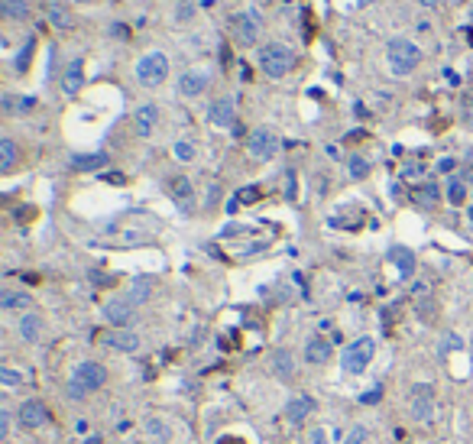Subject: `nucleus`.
I'll list each match as a JSON object with an SVG mask.
<instances>
[{"label": "nucleus", "mask_w": 473, "mask_h": 444, "mask_svg": "<svg viewBox=\"0 0 473 444\" xmlns=\"http://www.w3.org/2000/svg\"><path fill=\"white\" fill-rule=\"evenodd\" d=\"M422 62V52H418V46L412 42V39L406 36H392L386 46V65L389 72L396 78H406L415 72V65Z\"/></svg>", "instance_id": "f257e3e1"}, {"label": "nucleus", "mask_w": 473, "mask_h": 444, "mask_svg": "<svg viewBox=\"0 0 473 444\" xmlns=\"http://www.w3.org/2000/svg\"><path fill=\"white\" fill-rule=\"evenodd\" d=\"M256 65L266 78H282L295 68V52L285 42H266L256 52Z\"/></svg>", "instance_id": "f03ea898"}, {"label": "nucleus", "mask_w": 473, "mask_h": 444, "mask_svg": "<svg viewBox=\"0 0 473 444\" xmlns=\"http://www.w3.org/2000/svg\"><path fill=\"white\" fill-rule=\"evenodd\" d=\"M107 379V370L95 360H85V363H78L75 373H72V383H68V396L72 399H85L88 393H95V389L104 386Z\"/></svg>", "instance_id": "7ed1b4c3"}, {"label": "nucleus", "mask_w": 473, "mask_h": 444, "mask_svg": "<svg viewBox=\"0 0 473 444\" xmlns=\"http://www.w3.org/2000/svg\"><path fill=\"white\" fill-rule=\"evenodd\" d=\"M166 78H169V58H166V52H159V49L146 52V56L136 62V81H140L143 88H159Z\"/></svg>", "instance_id": "20e7f679"}, {"label": "nucleus", "mask_w": 473, "mask_h": 444, "mask_svg": "<svg viewBox=\"0 0 473 444\" xmlns=\"http://www.w3.org/2000/svg\"><path fill=\"white\" fill-rule=\"evenodd\" d=\"M373 354H376V340L373 338H357L341 350V367L347 370V373H360V370L373 360Z\"/></svg>", "instance_id": "39448f33"}, {"label": "nucleus", "mask_w": 473, "mask_h": 444, "mask_svg": "<svg viewBox=\"0 0 473 444\" xmlns=\"http://www.w3.org/2000/svg\"><path fill=\"white\" fill-rule=\"evenodd\" d=\"M230 33H234V42L253 46L256 39H259V13H256V10L234 13V17H230Z\"/></svg>", "instance_id": "423d86ee"}, {"label": "nucleus", "mask_w": 473, "mask_h": 444, "mask_svg": "<svg viewBox=\"0 0 473 444\" xmlns=\"http://www.w3.org/2000/svg\"><path fill=\"white\" fill-rule=\"evenodd\" d=\"M246 152L259 162H269L275 152H279V136H275L269 127H259V130H253L246 136Z\"/></svg>", "instance_id": "0eeeda50"}, {"label": "nucleus", "mask_w": 473, "mask_h": 444, "mask_svg": "<svg viewBox=\"0 0 473 444\" xmlns=\"http://www.w3.org/2000/svg\"><path fill=\"white\" fill-rule=\"evenodd\" d=\"M412 415H415V422H422V425H428V422L435 418V389L428 386V383L412 386Z\"/></svg>", "instance_id": "6e6552de"}, {"label": "nucleus", "mask_w": 473, "mask_h": 444, "mask_svg": "<svg viewBox=\"0 0 473 444\" xmlns=\"http://www.w3.org/2000/svg\"><path fill=\"white\" fill-rule=\"evenodd\" d=\"M208 85H211V72L208 68H189V72H182V78H179V95L182 97H198V95H205L208 91Z\"/></svg>", "instance_id": "1a4fd4ad"}, {"label": "nucleus", "mask_w": 473, "mask_h": 444, "mask_svg": "<svg viewBox=\"0 0 473 444\" xmlns=\"http://www.w3.org/2000/svg\"><path fill=\"white\" fill-rule=\"evenodd\" d=\"M133 308H136V305H130L127 299H111V302H104L101 315H104V322L114 324V328H130L133 324Z\"/></svg>", "instance_id": "9d476101"}, {"label": "nucleus", "mask_w": 473, "mask_h": 444, "mask_svg": "<svg viewBox=\"0 0 473 444\" xmlns=\"http://www.w3.org/2000/svg\"><path fill=\"white\" fill-rule=\"evenodd\" d=\"M101 344L111 350H120V354H136L140 350V338L130 331V328H114V331L101 334Z\"/></svg>", "instance_id": "9b49d317"}, {"label": "nucleus", "mask_w": 473, "mask_h": 444, "mask_svg": "<svg viewBox=\"0 0 473 444\" xmlns=\"http://www.w3.org/2000/svg\"><path fill=\"white\" fill-rule=\"evenodd\" d=\"M17 418H19V425L23 428H42L49 422V409L42 406L39 399H26V402L19 406Z\"/></svg>", "instance_id": "f8f14e48"}, {"label": "nucleus", "mask_w": 473, "mask_h": 444, "mask_svg": "<svg viewBox=\"0 0 473 444\" xmlns=\"http://www.w3.org/2000/svg\"><path fill=\"white\" fill-rule=\"evenodd\" d=\"M234 111H236L234 97H218V101L208 107V120L214 123V127H236V123H234Z\"/></svg>", "instance_id": "ddd939ff"}, {"label": "nucleus", "mask_w": 473, "mask_h": 444, "mask_svg": "<svg viewBox=\"0 0 473 444\" xmlns=\"http://www.w3.org/2000/svg\"><path fill=\"white\" fill-rule=\"evenodd\" d=\"M312 409H314V402L308 396H292L289 402H285L282 418L289 422V425H298V422H305V418L312 415Z\"/></svg>", "instance_id": "4468645a"}, {"label": "nucleus", "mask_w": 473, "mask_h": 444, "mask_svg": "<svg viewBox=\"0 0 473 444\" xmlns=\"http://www.w3.org/2000/svg\"><path fill=\"white\" fill-rule=\"evenodd\" d=\"M81 85H85V65H81V58H75V62H68V68H65L62 91H65L68 97H75L78 91H81Z\"/></svg>", "instance_id": "2eb2a0df"}, {"label": "nucleus", "mask_w": 473, "mask_h": 444, "mask_svg": "<svg viewBox=\"0 0 473 444\" xmlns=\"http://www.w3.org/2000/svg\"><path fill=\"white\" fill-rule=\"evenodd\" d=\"M46 19L52 23L56 29H75V17H72V10L65 3H46Z\"/></svg>", "instance_id": "dca6fc26"}, {"label": "nucleus", "mask_w": 473, "mask_h": 444, "mask_svg": "<svg viewBox=\"0 0 473 444\" xmlns=\"http://www.w3.org/2000/svg\"><path fill=\"white\" fill-rule=\"evenodd\" d=\"M305 360L308 363H328L331 360V340H324V338H308V344H305Z\"/></svg>", "instance_id": "f3484780"}, {"label": "nucleus", "mask_w": 473, "mask_h": 444, "mask_svg": "<svg viewBox=\"0 0 473 444\" xmlns=\"http://www.w3.org/2000/svg\"><path fill=\"white\" fill-rule=\"evenodd\" d=\"M29 305H33V295L29 292H13V289H3V292H0V308H3V312H23L26 315Z\"/></svg>", "instance_id": "a211bd4d"}, {"label": "nucleus", "mask_w": 473, "mask_h": 444, "mask_svg": "<svg viewBox=\"0 0 473 444\" xmlns=\"http://www.w3.org/2000/svg\"><path fill=\"white\" fill-rule=\"evenodd\" d=\"M169 191H172V198H175V205L189 214V211H191V198H195V195H191V182L185 179V175H179V179L169 182Z\"/></svg>", "instance_id": "6ab92c4d"}, {"label": "nucleus", "mask_w": 473, "mask_h": 444, "mask_svg": "<svg viewBox=\"0 0 473 444\" xmlns=\"http://www.w3.org/2000/svg\"><path fill=\"white\" fill-rule=\"evenodd\" d=\"M107 166L104 152H85V156H72V169L75 172H97Z\"/></svg>", "instance_id": "aec40b11"}, {"label": "nucleus", "mask_w": 473, "mask_h": 444, "mask_svg": "<svg viewBox=\"0 0 473 444\" xmlns=\"http://www.w3.org/2000/svg\"><path fill=\"white\" fill-rule=\"evenodd\" d=\"M389 263H396L402 276L415 273V253H412V250H406V246H392V250H389Z\"/></svg>", "instance_id": "412c9836"}, {"label": "nucleus", "mask_w": 473, "mask_h": 444, "mask_svg": "<svg viewBox=\"0 0 473 444\" xmlns=\"http://www.w3.org/2000/svg\"><path fill=\"white\" fill-rule=\"evenodd\" d=\"M150 292H152V279H150V276H136V279L130 283L127 302H130V305H143L146 299H150Z\"/></svg>", "instance_id": "4be33fe9"}, {"label": "nucleus", "mask_w": 473, "mask_h": 444, "mask_svg": "<svg viewBox=\"0 0 473 444\" xmlns=\"http://www.w3.org/2000/svg\"><path fill=\"white\" fill-rule=\"evenodd\" d=\"M156 120H159L156 104H143L140 111H136V133H140V136H150L152 127H156Z\"/></svg>", "instance_id": "5701e85b"}, {"label": "nucleus", "mask_w": 473, "mask_h": 444, "mask_svg": "<svg viewBox=\"0 0 473 444\" xmlns=\"http://www.w3.org/2000/svg\"><path fill=\"white\" fill-rule=\"evenodd\" d=\"M273 370H275V376L279 379H292V373H295L292 354H289V350H275L273 354Z\"/></svg>", "instance_id": "b1692460"}, {"label": "nucleus", "mask_w": 473, "mask_h": 444, "mask_svg": "<svg viewBox=\"0 0 473 444\" xmlns=\"http://www.w3.org/2000/svg\"><path fill=\"white\" fill-rule=\"evenodd\" d=\"M39 331H42L39 315H23V318H19V334H23V340H26V344H36Z\"/></svg>", "instance_id": "393cba45"}, {"label": "nucleus", "mask_w": 473, "mask_h": 444, "mask_svg": "<svg viewBox=\"0 0 473 444\" xmlns=\"http://www.w3.org/2000/svg\"><path fill=\"white\" fill-rule=\"evenodd\" d=\"M146 435H150L156 444H169V438H172V428L166 425L162 418H146Z\"/></svg>", "instance_id": "a878e982"}, {"label": "nucleus", "mask_w": 473, "mask_h": 444, "mask_svg": "<svg viewBox=\"0 0 473 444\" xmlns=\"http://www.w3.org/2000/svg\"><path fill=\"white\" fill-rule=\"evenodd\" d=\"M13 166H17V143L3 136L0 140V172H10Z\"/></svg>", "instance_id": "bb28decb"}, {"label": "nucleus", "mask_w": 473, "mask_h": 444, "mask_svg": "<svg viewBox=\"0 0 473 444\" xmlns=\"http://www.w3.org/2000/svg\"><path fill=\"white\" fill-rule=\"evenodd\" d=\"M0 10L7 19H26L29 17V3L26 0H0Z\"/></svg>", "instance_id": "cd10ccee"}, {"label": "nucleus", "mask_w": 473, "mask_h": 444, "mask_svg": "<svg viewBox=\"0 0 473 444\" xmlns=\"http://www.w3.org/2000/svg\"><path fill=\"white\" fill-rule=\"evenodd\" d=\"M447 201H451V205H464L467 201V185L460 179L447 182Z\"/></svg>", "instance_id": "c85d7f7f"}, {"label": "nucleus", "mask_w": 473, "mask_h": 444, "mask_svg": "<svg viewBox=\"0 0 473 444\" xmlns=\"http://www.w3.org/2000/svg\"><path fill=\"white\" fill-rule=\"evenodd\" d=\"M438 195H441V191H438V185H422V189L415 191V201H418V205H425V208H431V205L438 201Z\"/></svg>", "instance_id": "c756f323"}, {"label": "nucleus", "mask_w": 473, "mask_h": 444, "mask_svg": "<svg viewBox=\"0 0 473 444\" xmlns=\"http://www.w3.org/2000/svg\"><path fill=\"white\" fill-rule=\"evenodd\" d=\"M347 169H351V179H367V175H369V162L363 159V156H351Z\"/></svg>", "instance_id": "7c9ffc66"}, {"label": "nucleus", "mask_w": 473, "mask_h": 444, "mask_svg": "<svg viewBox=\"0 0 473 444\" xmlns=\"http://www.w3.org/2000/svg\"><path fill=\"white\" fill-rule=\"evenodd\" d=\"M29 56H33V39H26V46L17 52V58H13V72H19V75H23V72H26V65H29Z\"/></svg>", "instance_id": "2f4dec72"}, {"label": "nucleus", "mask_w": 473, "mask_h": 444, "mask_svg": "<svg viewBox=\"0 0 473 444\" xmlns=\"http://www.w3.org/2000/svg\"><path fill=\"white\" fill-rule=\"evenodd\" d=\"M172 152H175V159H179V162H191V159H195V146H191V143H185V140L175 143V146H172Z\"/></svg>", "instance_id": "473e14b6"}, {"label": "nucleus", "mask_w": 473, "mask_h": 444, "mask_svg": "<svg viewBox=\"0 0 473 444\" xmlns=\"http://www.w3.org/2000/svg\"><path fill=\"white\" fill-rule=\"evenodd\" d=\"M0 383H3L7 389L19 386V373H17V370H10V367H0Z\"/></svg>", "instance_id": "72a5a7b5"}, {"label": "nucleus", "mask_w": 473, "mask_h": 444, "mask_svg": "<svg viewBox=\"0 0 473 444\" xmlns=\"http://www.w3.org/2000/svg\"><path fill=\"white\" fill-rule=\"evenodd\" d=\"M347 444H367V428H363V425L351 428V435H347Z\"/></svg>", "instance_id": "f704fd0d"}, {"label": "nucleus", "mask_w": 473, "mask_h": 444, "mask_svg": "<svg viewBox=\"0 0 473 444\" xmlns=\"http://www.w3.org/2000/svg\"><path fill=\"white\" fill-rule=\"evenodd\" d=\"M236 198L243 201V205H250V201H256V198H259V189H256V185H250V189H243V191H240V195H236Z\"/></svg>", "instance_id": "c9c22d12"}, {"label": "nucleus", "mask_w": 473, "mask_h": 444, "mask_svg": "<svg viewBox=\"0 0 473 444\" xmlns=\"http://www.w3.org/2000/svg\"><path fill=\"white\" fill-rule=\"evenodd\" d=\"M10 431V415H7V409H0V438H7Z\"/></svg>", "instance_id": "e433bc0d"}, {"label": "nucleus", "mask_w": 473, "mask_h": 444, "mask_svg": "<svg viewBox=\"0 0 473 444\" xmlns=\"http://www.w3.org/2000/svg\"><path fill=\"white\" fill-rule=\"evenodd\" d=\"M379 396H383V393H379V386H376V389H369L367 396H360V402H367V406H373V402H379Z\"/></svg>", "instance_id": "4c0bfd02"}, {"label": "nucleus", "mask_w": 473, "mask_h": 444, "mask_svg": "<svg viewBox=\"0 0 473 444\" xmlns=\"http://www.w3.org/2000/svg\"><path fill=\"white\" fill-rule=\"evenodd\" d=\"M312 444H328V431H324V428H314V431H312Z\"/></svg>", "instance_id": "58836bf2"}, {"label": "nucleus", "mask_w": 473, "mask_h": 444, "mask_svg": "<svg viewBox=\"0 0 473 444\" xmlns=\"http://www.w3.org/2000/svg\"><path fill=\"white\" fill-rule=\"evenodd\" d=\"M191 13H195V7H191V3H182V7H179V19H191Z\"/></svg>", "instance_id": "ea45409f"}, {"label": "nucleus", "mask_w": 473, "mask_h": 444, "mask_svg": "<svg viewBox=\"0 0 473 444\" xmlns=\"http://www.w3.org/2000/svg\"><path fill=\"white\" fill-rule=\"evenodd\" d=\"M454 166H457L454 159H441L438 162V172H454Z\"/></svg>", "instance_id": "a19ab883"}, {"label": "nucleus", "mask_w": 473, "mask_h": 444, "mask_svg": "<svg viewBox=\"0 0 473 444\" xmlns=\"http://www.w3.org/2000/svg\"><path fill=\"white\" fill-rule=\"evenodd\" d=\"M467 120H470V127H473V95L467 97Z\"/></svg>", "instance_id": "79ce46f5"}, {"label": "nucleus", "mask_w": 473, "mask_h": 444, "mask_svg": "<svg viewBox=\"0 0 473 444\" xmlns=\"http://www.w3.org/2000/svg\"><path fill=\"white\" fill-rule=\"evenodd\" d=\"M422 3H425V7H438V0H422Z\"/></svg>", "instance_id": "37998d69"}, {"label": "nucleus", "mask_w": 473, "mask_h": 444, "mask_svg": "<svg viewBox=\"0 0 473 444\" xmlns=\"http://www.w3.org/2000/svg\"><path fill=\"white\" fill-rule=\"evenodd\" d=\"M85 444H101V438H88V441Z\"/></svg>", "instance_id": "c03bdc74"}, {"label": "nucleus", "mask_w": 473, "mask_h": 444, "mask_svg": "<svg viewBox=\"0 0 473 444\" xmlns=\"http://www.w3.org/2000/svg\"><path fill=\"white\" fill-rule=\"evenodd\" d=\"M78 3H95V0H78Z\"/></svg>", "instance_id": "a18cd8bd"}]
</instances>
